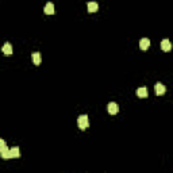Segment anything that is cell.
Returning <instances> with one entry per match:
<instances>
[{
	"instance_id": "3",
	"label": "cell",
	"mask_w": 173,
	"mask_h": 173,
	"mask_svg": "<svg viewBox=\"0 0 173 173\" xmlns=\"http://www.w3.org/2000/svg\"><path fill=\"white\" fill-rule=\"evenodd\" d=\"M155 93H157V95L158 96H162L164 93H165L166 92V88H165V85L162 84V83H157V84H155Z\"/></svg>"
},
{
	"instance_id": "1",
	"label": "cell",
	"mask_w": 173,
	"mask_h": 173,
	"mask_svg": "<svg viewBox=\"0 0 173 173\" xmlns=\"http://www.w3.org/2000/svg\"><path fill=\"white\" fill-rule=\"evenodd\" d=\"M77 126L81 130H87V129L89 127V119L87 115H80L77 119Z\"/></svg>"
},
{
	"instance_id": "6",
	"label": "cell",
	"mask_w": 173,
	"mask_h": 173,
	"mask_svg": "<svg viewBox=\"0 0 173 173\" xmlns=\"http://www.w3.org/2000/svg\"><path fill=\"white\" fill-rule=\"evenodd\" d=\"M31 60L32 62L38 66L39 64H41V61H42V57H41V53H38V52H35V53H32L31 54Z\"/></svg>"
},
{
	"instance_id": "13",
	"label": "cell",
	"mask_w": 173,
	"mask_h": 173,
	"mask_svg": "<svg viewBox=\"0 0 173 173\" xmlns=\"http://www.w3.org/2000/svg\"><path fill=\"white\" fill-rule=\"evenodd\" d=\"M7 148V145H6V141L4 139H0V152L3 150V149Z\"/></svg>"
},
{
	"instance_id": "12",
	"label": "cell",
	"mask_w": 173,
	"mask_h": 173,
	"mask_svg": "<svg viewBox=\"0 0 173 173\" xmlns=\"http://www.w3.org/2000/svg\"><path fill=\"white\" fill-rule=\"evenodd\" d=\"M0 155H1V158H4V160L11 158V152H10V149H8V148L3 149V150L0 152Z\"/></svg>"
},
{
	"instance_id": "2",
	"label": "cell",
	"mask_w": 173,
	"mask_h": 173,
	"mask_svg": "<svg viewBox=\"0 0 173 173\" xmlns=\"http://www.w3.org/2000/svg\"><path fill=\"white\" fill-rule=\"evenodd\" d=\"M107 111H108V114H111V115H115V114L119 112V107H118V104L115 102H111V103H108V106H107Z\"/></svg>"
},
{
	"instance_id": "11",
	"label": "cell",
	"mask_w": 173,
	"mask_h": 173,
	"mask_svg": "<svg viewBox=\"0 0 173 173\" xmlns=\"http://www.w3.org/2000/svg\"><path fill=\"white\" fill-rule=\"evenodd\" d=\"M99 10V4L97 3H95V1H89L88 3V11L89 12H96V11Z\"/></svg>"
},
{
	"instance_id": "5",
	"label": "cell",
	"mask_w": 173,
	"mask_h": 173,
	"mask_svg": "<svg viewBox=\"0 0 173 173\" xmlns=\"http://www.w3.org/2000/svg\"><path fill=\"white\" fill-rule=\"evenodd\" d=\"M45 14L46 15H54L56 10H54V4L53 3H47L45 6Z\"/></svg>"
},
{
	"instance_id": "10",
	"label": "cell",
	"mask_w": 173,
	"mask_h": 173,
	"mask_svg": "<svg viewBox=\"0 0 173 173\" xmlns=\"http://www.w3.org/2000/svg\"><path fill=\"white\" fill-rule=\"evenodd\" d=\"M10 152H11V158H19V157H20V152H19L18 146L10 149Z\"/></svg>"
},
{
	"instance_id": "8",
	"label": "cell",
	"mask_w": 173,
	"mask_h": 173,
	"mask_svg": "<svg viewBox=\"0 0 173 173\" xmlns=\"http://www.w3.org/2000/svg\"><path fill=\"white\" fill-rule=\"evenodd\" d=\"M149 46H150V41H149L148 38H142L141 41H139V47H141V50H148Z\"/></svg>"
},
{
	"instance_id": "9",
	"label": "cell",
	"mask_w": 173,
	"mask_h": 173,
	"mask_svg": "<svg viewBox=\"0 0 173 173\" xmlns=\"http://www.w3.org/2000/svg\"><path fill=\"white\" fill-rule=\"evenodd\" d=\"M161 49H162L164 52H169V50L172 49V45H170L169 39H162V42H161Z\"/></svg>"
},
{
	"instance_id": "7",
	"label": "cell",
	"mask_w": 173,
	"mask_h": 173,
	"mask_svg": "<svg viewBox=\"0 0 173 173\" xmlns=\"http://www.w3.org/2000/svg\"><path fill=\"white\" fill-rule=\"evenodd\" d=\"M137 96H138V97H141V99H145V97H148V89H146L145 87L138 88L137 89Z\"/></svg>"
},
{
	"instance_id": "4",
	"label": "cell",
	"mask_w": 173,
	"mask_h": 173,
	"mask_svg": "<svg viewBox=\"0 0 173 173\" xmlns=\"http://www.w3.org/2000/svg\"><path fill=\"white\" fill-rule=\"evenodd\" d=\"M3 53H4V56H12V46H11V43H8V42H6L3 45Z\"/></svg>"
}]
</instances>
